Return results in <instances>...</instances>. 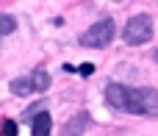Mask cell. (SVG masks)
Masks as SVG:
<instances>
[{
	"label": "cell",
	"instance_id": "8992f818",
	"mask_svg": "<svg viewBox=\"0 0 158 136\" xmlns=\"http://www.w3.org/2000/svg\"><path fill=\"white\" fill-rule=\"evenodd\" d=\"M14 31H17V19L11 14H0V39L8 36V33H14Z\"/></svg>",
	"mask_w": 158,
	"mask_h": 136
},
{
	"label": "cell",
	"instance_id": "ba28073f",
	"mask_svg": "<svg viewBox=\"0 0 158 136\" xmlns=\"http://www.w3.org/2000/svg\"><path fill=\"white\" fill-rule=\"evenodd\" d=\"M0 131H3L6 136H14L17 131H19V128H17V122H14V120H3V125H0Z\"/></svg>",
	"mask_w": 158,
	"mask_h": 136
},
{
	"label": "cell",
	"instance_id": "9c48e42d",
	"mask_svg": "<svg viewBox=\"0 0 158 136\" xmlns=\"http://www.w3.org/2000/svg\"><path fill=\"white\" fill-rule=\"evenodd\" d=\"M78 72H81V75H92V72H94V64H92V61H86V64H78Z\"/></svg>",
	"mask_w": 158,
	"mask_h": 136
},
{
	"label": "cell",
	"instance_id": "30bf717a",
	"mask_svg": "<svg viewBox=\"0 0 158 136\" xmlns=\"http://www.w3.org/2000/svg\"><path fill=\"white\" fill-rule=\"evenodd\" d=\"M153 58H156V64H158V50H156V53H153Z\"/></svg>",
	"mask_w": 158,
	"mask_h": 136
},
{
	"label": "cell",
	"instance_id": "6da1fadb",
	"mask_svg": "<svg viewBox=\"0 0 158 136\" xmlns=\"http://www.w3.org/2000/svg\"><path fill=\"white\" fill-rule=\"evenodd\" d=\"M106 103L114 111L125 114H142V117H158V92L156 89H133L125 83H106Z\"/></svg>",
	"mask_w": 158,
	"mask_h": 136
},
{
	"label": "cell",
	"instance_id": "7a4b0ae2",
	"mask_svg": "<svg viewBox=\"0 0 158 136\" xmlns=\"http://www.w3.org/2000/svg\"><path fill=\"white\" fill-rule=\"evenodd\" d=\"M114 33H117L114 19L103 17L100 22H94L92 28H86V31L78 36V45H81V47H94V50H103V47H108V45L114 42Z\"/></svg>",
	"mask_w": 158,
	"mask_h": 136
},
{
	"label": "cell",
	"instance_id": "277c9868",
	"mask_svg": "<svg viewBox=\"0 0 158 136\" xmlns=\"http://www.w3.org/2000/svg\"><path fill=\"white\" fill-rule=\"evenodd\" d=\"M47 86H50V75H47V70H42V67H36L31 75L14 78V81L8 83V89H11L17 97H25V95H31V92H44Z\"/></svg>",
	"mask_w": 158,
	"mask_h": 136
},
{
	"label": "cell",
	"instance_id": "3957f363",
	"mask_svg": "<svg viewBox=\"0 0 158 136\" xmlns=\"http://www.w3.org/2000/svg\"><path fill=\"white\" fill-rule=\"evenodd\" d=\"M122 39L125 45H144L153 39V17L150 14H136L125 22V31H122Z\"/></svg>",
	"mask_w": 158,
	"mask_h": 136
},
{
	"label": "cell",
	"instance_id": "52a82bcc",
	"mask_svg": "<svg viewBox=\"0 0 158 136\" xmlns=\"http://www.w3.org/2000/svg\"><path fill=\"white\" fill-rule=\"evenodd\" d=\"M86 122H89V114H86V111H81V114H78V120L67 122V134H81V131L86 128Z\"/></svg>",
	"mask_w": 158,
	"mask_h": 136
},
{
	"label": "cell",
	"instance_id": "5b68a950",
	"mask_svg": "<svg viewBox=\"0 0 158 136\" xmlns=\"http://www.w3.org/2000/svg\"><path fill=\"white\" fill-rule=\"evenodd\" d=\"M50 128H53V120H50L47 108H39V111L31 117V131L36 136H44V134H50Z\"/></svg>",
	"mask_w": 158,
	"mask_h": 136
}]
</instances>
